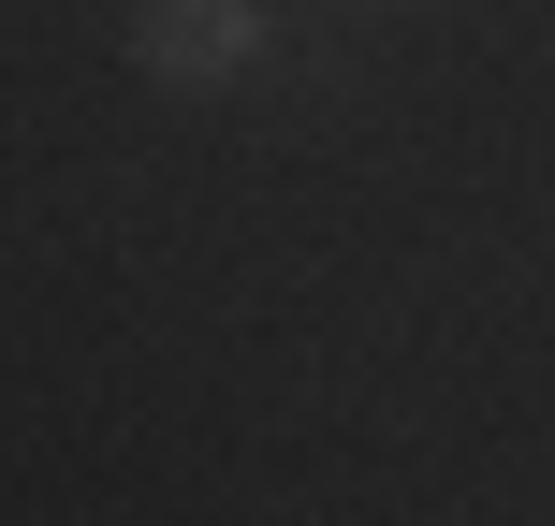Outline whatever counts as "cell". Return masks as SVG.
<instances>
[{
	"mask_svg": "<svg viewBox=\"0 0 555 526\" xmlns=\"http://www.w3.org/2000/svg\"><path fill=\"white\" fill-rule=\"evenodd\" d=\"M249 44H263V0H132V59L176 74V88L249 74Z\"/></svg>",
	"mask_w": 555,
	"mask_h": 526,
	"instance_id": "cell-1",
	"label": "cell"
}]
</instances>
